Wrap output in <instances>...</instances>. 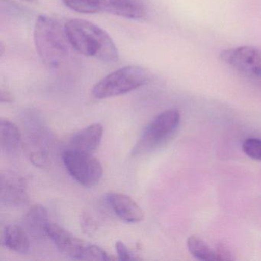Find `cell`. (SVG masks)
Instances as JSON below:
<instances>
[{
	"label": "cell",
	"instance_id": "obj_21",
	"mask_svg": "<svg viewBox=\"0 0 261 261\" xmlns=\"http://www.w3.org/2000/svg\"><path fill=\"white\" fill-rule=\"evenodd\" d=\"M13 97L10 94V93H9L8 91L1 90V93H0V101H1V103H11V102H13Z\"/></svg>",
	"mask_w": 261,
	"mask_h": 261
},
{
	"label": "cell",
	"instance_id": "obj_23",
	"mask_svg": "<svg viewBox=\"0 0 261 261\" xmlns=\"http://www.w3.org/2000/svg\"><path fill=\"white\" fill-rule=\"evenodd\" d=\"M23 1H27V2H31L33 0H23Z\"/></svg>",
	"mask_w": 261,
	"mask_h": 261
},
{
	"label": "cell",
	"instance_id": "obj_13",
	"mask_svg": "<svg viewBox=\"0 0 261 261\" xmlns=\"http://www.w3.org/2000/svg\"><path fill=\"white\" fill-rule=\"evenodd\" d=\"M48 222V212L42 205L30 207L23 218L24 228L29 234L35 238L46 235L45 228Z\"/></svg>",
	"mask_w": 261,
	"mask_h": 261
},
{
	"label": "cell",
	"instance_id": "obj_5",
	"mask_svg": "<svg viewBox=\"0 0 261 261\" xmlns=\"http://www.w3.org/2000/svg\"><path fill=\"white\" fill-rule=\"evenodd\" d=\"M74 12L83 14L108 13L129 19L146 17V8L141 0H62Z\"/></svg>",
	"mask_w": 261,
	"mask_h": 261
},
{
	"label": "cell",
	"instance_id": "obj_7",
	"mask_svg": "<svg viewBox=\"0 0 261 261\" xmlns=\"http://www.w3.org/2000/svg\"><path fill=\"white\" fill-rule=\"evenodd\" d=\"M62 160L71 177L85 187H94L101 179L103 167L92 153L70 149L64 152Z\"/></svg>",
	"mask_w": 261,
	"mask_h": 261
},
{
	"label": "cell",
	"instance_id": "obj_8",
	"mask_svg": "<svg viewBox=\"0 0 261 261\" xmlns=\"http://www.w3.org/2000/svg\"><path fill=\"white\" fill-rule=\"evenodd\" d=\"M220 59L239 72L261 79V48L253 46L229 48L221 51Z\"/></svg>",
	"mask_w": 261,
	"mask_h": 261
},
{
	"label": "cell",
	"instance_id": "obj_6",
	"mask_svg": "<svg viewBox=\"0 0 261 261\" xmlns=\"http://www.w3.org/2000/svg\"><path fill=\"white\" fill-rule=\"evenodd\" d=\"M45 232L46 236L53 241L59 250L70 257L82 260L108 261L114 259L98 246L85 242L76 238L59 224L49 221Z\"/></svg>",
	"mask_w": 261,
	"mask_h": 261
},
{
	"label": "cell",
	"instance_id": "obj_14",
	"mask_svg": "<svg viewBox=\"0 0 261 261\" xmlns=\"http://www.w3.org/2000/svg\"><path fill=\"white\" fill-rule=\"evenodd\" d=\"M3 244L7 248L19 253H27L30 248L29 233L23 227L16 224L6 226L3 234Z\"/></svg>",
	"mask_w": 261,
	"mask_h": 261
},
{
	"label": "cell",
	"instance_id": "obj_20",
	"mask_svg": "<svg viewBox=\"0 0 261 261\" xmlns=\"http://www.w3.org/2000/svg\"><path fill=\"white\" fill-rule=\"evenodd\" d=\"M30 160L38 167H45L48 163V157L43 152H33L30 155Z\"/></svg>",
	"mask_w": 261,
	"mask_h": 261
},
{
	"label": "cell",
	"instance_id": "obj_15",
	"mask_svg": "<svg viewBox=\"0 0 261 261\" xmlns=\"http://www.w3.org/2000/svg\"><path fill=\"white\" fill-rule=\"evenodd\" d=\"M187 247L191 254L200 260H218L216 253L199 237L192 235L187 240Z\"/></svg>",
	"mask_w": 261,
	"mask_h": 261
},
{
	"label": "cell",
	"instance_id": "obj_9",
	"mask_svg": "<svg viewBox=\"0 0 261 261\" xmlns=\"http://www.w3.org/2000/svg\"><path fill=\"white\" fill-rule=\"evenodd\" d=\"M0 201L7 207H23L29 204L27 182L22 175L11 171L1 172Z\"/></svg>",
	"mask_w": 261,
	"mask_h": 261
},
{
	"label": "cell",
	"instance_id": "obj_22",
	"mask_svg": "<svg viewBox=\"0 0 261 261\" xmlns=\"http://www.w3.org/2000/svg\"><path fill=\"white\" fill-rule=\"evenodd\" d=\"M258 81V84H259V86L261 87V79H256Z\"/></svg>",
	"mask_w": 261,
	"mask_h": 261
},
{
	"label": "cell",
	"instance_id": "obj_11",
	"mask_svg": "<svg viewBox=\"0 0 261 261\" xmlns=\"http://www.w3.org/2000/svg\"><path fill=\"white\" fill-rule=\"evenodd\" d=\"M103 134V126L100 123L90 125L73 136L71 149L92 153L100 146Z\"/></svg>",
	"mask_w": 261,
	"mask_h": 261
},
{
	"label": "cell",
	"instance_id": "obj_18",
	"mask_svg": "<svg viewBox=\"0 0 261 261\" xmlns=\"http://www.w3.org/2000/svg\"><path fill=\"white\" fill-rule=\"evenodd\" d=\"M81 225H82V230L87 234H92L97 228L96 221L91 218V215L87 213H84L81 215Z\"/></svg>",
	"mask_w": 261,
	"mask_h": 261
},
{
	"label": "cell",
	"instance_id": "obj_4",
	"mask_svg": "<svg viewBox=\"0 0 261 261\" xmlns=\"http://www.w3.org/2000/svg\"><path fill=\"white\" fill-rule=\"evenodd\" d=\"M181 116L177 110L163 111L146 126L132 151L134 155H142L158 149L175 134Z\"/></svg>",
	"mask_w": 261,
	"mask_h": 261
},
{
	"label": "cell",
	"instance_id": "obj_3",
	"mask_svg": "<svg viewBox=\"0 0 261 261\" xmlns=\"http://www.w3.org/2000/svg\"><path fill=\"white\" fill-rule=\"evenodd\" d=\"M150 74L138 65H127L103 77L93 87L91 94L96 99H106L127 94L146 85Z\"/></svg>",
	"mask_w": 261,
	"mask_h": 261
},
{
	"label": "cell",
	"instance_id": "obj_1",
	"mask_svg": "<svg viewBox=\"0 0 261 261\" xmlns=\"http://www.w3.org/2000/svg\"><path fill=\"white\" fill-rule=\"evenodd\" d=\"M64 27L70 45L77 53L105 63L118 62L120 55L115 43L98 25L85 19H72Z\"/></svg>",
	"mask_w": 261,
	"mask_h": 261
},
{
	"label": "cell",
	"instance_id": "obj_12",
	"mask_svg": "<svg viewBox=\"0 0 261 261\" xmlns=\"http://www.w3.org/2000/svg\"><path fill=\"white\" fill-rule=\"evenodd\" d=\"M0 146L7 155L18 153L22 146V135L15 123L7 119L0 120Z\"/></svg>",
	"mask_w": 261,
	"mask_h": 261
},
{
	"label": "cell",
	"instance_id": "obj_17",
	"mask_svg": "<svg viewBox=\"0 0 261 261\" xmlns=\"http://www.w3.org/2000/svg\"><path fill=\"white\" fill-rule=\"evenodd\" d=\"M116 250L118 254L119 259L120 260H137L140 258L135 256L131 250L126 247V244L122 241H117L116 243Z\"/></svg>",
	"mask_w": 261,
	"mask_h": 261
},
{
	"label": "cell",
	"instance_id": "obj_16",
	"mask_svg": "<svg viewBox=\"0 0 261 261\" xmlns=\"http://www.w3.org/2000/svg\"><path fill=\"white\" fill-rule=\"evenodd\" d=\"M242 149L247 156L261 161L260 138H247L243 143Z\"/></svg>",
	"mask_w": 261,
	"mask_h": 261
},
{
	"label": "cell",
	"instance_id": "obj_10",
	"mask_svg": "<svg viewBox=\"0 0 261 261\" xmlns=\"http://www.w3.org/2000/svg\"><path fill=\"white\" fill-rule=\"evenodd\" d=\"M105 199L120 219L128 223H139L144 219L143 209L130 197L124 194L111 192L105 195Z\"/></svg>",
	"mask_w": 261,
	"mask_h": 261
},
{
	"label": "cell",
	"instance_id": "obj_19",
	"mask_svg": "<svg viewBox=\"0 0 261 261\" xmlns=\"http://www.w3.org/2000/svg\"><path fill=\"white\" fill-rule=\"evenodd\" d=\"M218 260H232L233 255L230 249L224 244H218L215 250Z\"/></svg>",
	"mask_w": 261,
	"mask_h": 261
},
{
	"label": "cell",
	"instance_id": "obj_2",
	"mask_svg": "<svg viewBox=\"0 0 261 261\" xmlns=\"http://www.w3.org/2000/svg\"><path fill=\"white\" fill-rule=\"evenodd\" d=\"M34 43L39 59L49 68L60 66L66 60L71 46L65 27L45 15H41L36 19Z\"/></svg>",
	"mask_w": 261,
	"mask_h": 261
}]
</instances>
